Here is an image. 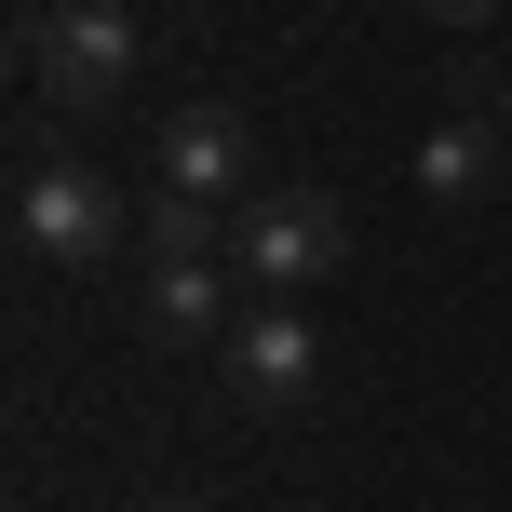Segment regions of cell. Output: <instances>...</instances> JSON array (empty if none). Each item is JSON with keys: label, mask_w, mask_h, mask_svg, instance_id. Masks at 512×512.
Wrapping results in <instances>:
<instances>
[{"label": "cell", "mask_w": 512, "mask_h": 512, "mask_svg": "<svg viewBox=\"0 0 512 512\" xmlns=\"http://www.w3.org/2000/svg\"><path fill=\"white\" fill-rule=\"evenodd\" d=\"M216 324H230L216 256H162V270H149V337H216Z\"/></svg>", "instance_id": "7"}, {"label": "cell", "mask_w": 512, "mask_h": 512, "mask_svg": "<svg viewBox=\"0 0 512 512\" xmlns=\"http://www.w3.org/2000/svg\"><path fill=\"white\" fill-rule=\"evenodd\" d=\"M162 512H203V499H162Z\"/></svg>", "instance_id": "11"}, {"label": "cell", "mask_w": 512, "mask_h": 512, "mask_svg": "<svg viewBox=\"0 0 512 512\" xmlns=\"http://www.w3.org/2000/svg\"><path fill=\"white\" fill-rule=\"evenodd\" d=\"M27 68L54 108H122L135 95V0H54L27 27Z\"/></svg>", "instance_id": "1"}, {"label": "cell", "mask_w": 512, "mask_h": 512, "mask_svg": "<svg viewBox=\"0 0 512 512\" xmlns=\"http://www.w3.org/2000/svg\"><path fill=\"white\" fill-rule=\"evenodd\" d=\"M499 135H512V81H499Z\"/></svg>", "instance_id": "10"}, {"label": "cell", "mask_w": 512, "mask_h": 512, "mask_svg": "<svg viewBox=\"0 0 512 512\" xmlns=\"http://www.w3.org/2000/svg\"><path fill=\"white\" fill-rule=\"evenodd\" d=\"M310 378H324V324H310L297 297H270V310H243V324H230V391H243L256 418L310 405Z\"/></svg>", "instance_id": "4"}, {"label": "cell", "mask_w": 512, "mask_h": 512, "mask_svg": "<svg viewBox=\"0 0 512 512\" xmlns=\"http://www.w3.org/2000/svg\"><path fill=\"white\" fill-rule=\"evenodd\" d=\"M162 189H203V203L243 189V122L230 108H176V122H162Z\"/></svg>", "instance_id": "5"}, {"label": "cell", "mask_w": 512, "mask_h": 512, "mask_svg": "<svg viewBox=\"0 0 512 512\" xmlns=\"http://www.w3.org/2000/svg\"><path fill=\"white\" fill-rule=\"evenodd\" d=\"M230 256H243V283H256V297H310V283L351 256V216H337L324 189H256V203H243V230H230Z\"/></svg>", "instance_id": "2"}, {"label": "cell", "mask_w": 512, "mask_h": 512, "mask_svg": "<svg viewBox=\"0 0 512 512\" xmlns=\"http://www.w3.org/2000/svg\"><path fill=\"white\" fill-rule=\"evenodd\" d=\"M499 162H512V135L499 122H445L432 149H418V203H445V216H472L499 189Z\"/></svg>", "instance_id": "6"}, {"label": "cell", "mask_w": 512, "mask_h": 512, "mask_svg": "<svg viewBox=\"0 0 512 512\" xmlns=\"http://www.w3.org/2000/svg\"><path fill=\"white\" fill-rule=\"evenodd\" d=\"M216 243V203L203 189H149V256H203Z\"/></svg>", "instance_id": "8"}, {"label": "cell", "mask_w": 512, "mask_h": 512, "mask_svg": "<svg viewBox=\"0 0 512 512\" xmlns=\"http://www.w3.org/2000/svg\"><path fill=\"white\" fill-rule=\"evenodd\" d=\"M405 14H432V27H486L499 0H405Z\"/></svg>", "instance_id": "9"}, {"label": "cell", "mask_w": 512, "mask_h": 512, "mask_svg": "<svg viewBox=\"0 0 512 512\" xmlns=\"http://www.w3.org/2000/svg\"><path fill=\"white\" fill-rule=\"evenodd\" d=\"M14 243H27V256H54V270H95V256L122 243L108 176H95V162H41V176L14 189Z\"/></svg>", "instance_id": "3"}]
</instances>
